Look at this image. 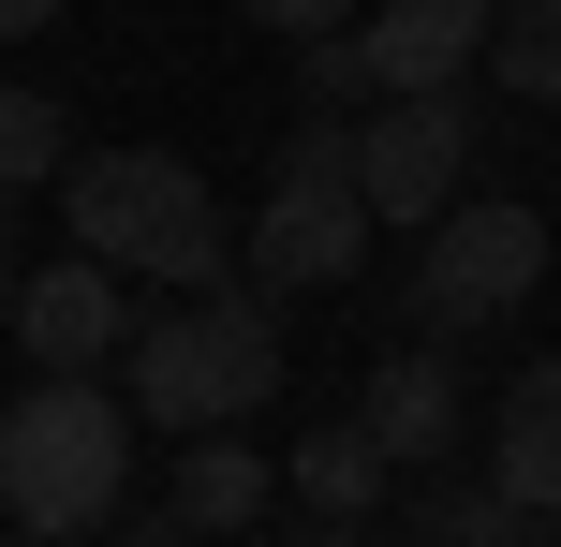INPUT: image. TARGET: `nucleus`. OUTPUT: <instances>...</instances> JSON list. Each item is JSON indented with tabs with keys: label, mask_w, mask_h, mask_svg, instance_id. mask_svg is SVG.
<instances>
[{
	"label": "nucleus",
	"mask_w": 561,
	"mask_h": 547,
	"mask_svg": "<svg viewBox=\"0 0 561 547\" xmlns=\"http://www.w3.org/2000/svg\"><path fill=\"white\" fill-rule=\"evenodd\" d=\"M207 547H280V533H207Z\"/></svg>",
	"instance_id": "obj_20"
},
{
	"label": "nucleus",
	"mask_w": 561,
	"mask_h": 547,
	"mask_svg": "<svg viewBox=\"0 0 561 547\" xmlns=\"http://www.w3.org/2000/svg\"><path fill=\"white\" fill-rule=\"evenodd\" d=\"M59 223H75V252H104L118 282H237V223L222 193H207L178 148H75V178H59Z\"/></svg>",
	"instance_id": "obj_3"
},
{
	"label": "nucleus",
	"mask_w": 561,
	"mask_h": 547,
	"mask_svg": "<svg viewBox=\"0 0 561 547\" xmlns=\"http://www.w3.org/2000/svg\"><path fill=\"white\" fill-rule=\"evenodd\" d=\"M280 371H296V341H280V296L266 282H207L178 296V311H148L134 341H118V400H134V430H252L280 400Z\"/></svg>",
	"instance_id": "obj_1"
},
{
	"label": "nucleus",
	"mask_w": 561,
	"mask_h": 547,
	"mask_svg": "<svg viewBox=\"0 0 561 547\" xmlns=\"http://www.w3.org/2000/svg\"><path fill=\"white\" fill-rule=\"evenodd\" d=\"M296 89H310V104H369V59H355V30H325V45H296Z\"/></svg>",
	"instance_id": "obj_16"
},
{
	"label": "nucleus",
	"mask_w": 561,
	"mask_h": 547,
	"mask_svg": "<svg viewBox=\"0 0 561 547\" xmlns=\"http://www.w3.org/2000/svg\"><path fill=\"white\" fill-rule=\"evenodd\" d=\"M488 15H503V0H369V15H355L369 104H385V89H458L488 59Z\"/></svg>",
	"instance_id": "obj_9"
},
{
	"label": "nucleus",
	"mask_w": 561,
	"mask_h": 547,
	"mask_svg": "<svg viewBox=\"0 0 561 547\" xmlns=\"http://www.w3.org/2000/svg\"><path fill=\"white\" fill-rule=\"evenodd\" d=\"M75 0H0V45H30V30H59Z\"/></svg>",
	"instance_id": "obj_18"
},
{
	"label": "nucleus",
	"mask_w": 561,
	"mask_h": 547,
	"mask_svg": "<svg viewBox=\"0 0 561 547\" xmlns=\"http://www.w3.org/2000/svg\"><path fill=\"white\" fill-rule=\"evenodd\" d=\"M237 15H252L266 45H325V30H355V0H237Z\"/></svg>",
	"instance_id": "obj_17"
},
{
	"label": "nucleus",
	"mask_w": 561,
	"mask_h": 547,
	"mask_svg": "<svg viewBox=\"0 0 561 547\" xmlns=\"http://www.w3.org/2000/svg\"><path fill=\"white\" fill-rule=\"evenodd\" d=\"M266 489H280V474L252 459V430H193V459H178V533H252L266 518Z\"/></svg>",
	"instance_id": "obj_12"
},
{
	"label": "nucleus",
	"mask_w": 561,
	"mask_h": 547,
	"mask_svg": "<svg viewBox=\"0 0 561 547\" xmlns=\"http://www.w3.org/2000/svg\"><path fill=\"white\" fill-rule=\"evenodd\" d=\"M134 489V400L104 371H30V400H0V518L30 547H75Z\"/></svg>",
	"instance_id": "obj_2"
},
{
	"label": "nucleus",
	"mask_w": 561,
	"mask_h": 547,
	"mask_svg": "<svg viewBox=\"0 0 561 547\" xmlns=\"http://www.w3.org/2000/svg\"><path fill=\"white\" fill-rule=\"evenodd\" d=\"M488 89L503 104H561V0H503L488 15Z\"/></svg>",
	"instance_id": "obj_15"
},
{
	"label": "nucleus",
	"mask_w": 561,
	"mask_h": 547,
	"mask_svg": "<svg viewBox=\"0 0 561 547\" xmlns=\"http://www.w3.org/2000/svg\"><path fill=\"white\" fill-rule=\"evenodd\" d=\"M355 193H369V223L428 237L473 193V104H458V89H385V104L355 118Z\"/></svg>",
	"instance_id": "obj_6"
},
{
	"label": "nucleus",
	"mask_w": 561,
	"mask_h": 547,
	"mask_svg": "<svg viewBox=\"0 0 561 547\" xmlns=\"http://www.w3.org/2000/svg\"><path fill=\"white\" fill-rule=\"evenodd\" d=\"M488 489H517L533 518H561V355H533L488 400Z\"/></svg>",
	"instance_id": "obj_10"
},
{
	"label": "nucleus",
	"mask_w": 561,
	"mask_h": 547,
	"mask_svg": "<svg viewBox=\"0 0 561 547\" xmlns=\"http://www.w3.org/2000/svg\"><path fill=\"white\" fill-rule=\"evenodd\" d=\"M399 518H414V547H561V518H533V503L488 489V474H444V489H414Z\"/></svg>",
	"instance_id": "obj_13"
},
{
	"label": "nucleus",
	"mask_w": 561,
	"mask_h": 547,
	"mask_svg": "<svg viewBox=\"0 0 561 547\" xmlns=\"http://www.w3.org/2000/svg\"><path fill=\"white\" fill-rule=\"evenodd\" d=\"M15 355L30 371H104L118 341H134V296H118V266L104 252H59V266H15Z\"/></svg>",
	"instance_id": "obj_8"
},
{
	"label": "nucleus",
	"mask_w": 561,
	"mask_h": 547,
	"mask_svg": "<svg viewBox=\"0 0 561 547\" xmlns=\"http://www.w3.org/2000/svg\"><path fill=\"white\" fill-rule=\"evenodd\" d=\"M533 282H547V207L458 193L444 223H428L414 282H399V326H414V341H473V326H517V311H533Z\"/></svg>",
	"instance_id": "obj_5"
},
{
	"label": "nucleus",
	"mask_w": 561,
	"mask_h": 547,
	"mask_svg": "<svg viewBox=\"0 0 561 547\" xmlns=\"http://www.w3.org/2000/svg\"><path fill=\"white\" fill-rule=\"evenodd\" d=\"M280 489H296L310 518H385V503H399V459L355 430V414H325V430H310L296 459H280Z\"/></svg>",
	"instance_id": "obj_11"
},
{
	"label": "nucleus",
	"mask_w": 561,
	"mask_h": 547,
	"mask_svg": "<svg viewBox=\"0 0 561 547\" xmlns=\"http://www.w3.org/2000/svg\"><path fill=\"white\" fill-rule=\"evenodd\" d=\"M369 193H355V118H325L310 104L296 134H280V178H266V207H252V282L266 296H340V282H369Z\"/></svg>",
	"instance_id": "obj_4"
},
{
	"label": "nucleus",
	"mask_w": 561,
	"mask_h": 547,
	"mask_svg": "<svg viewBox=\"0 0 561 547\" xmlns=\"http://www.w3.org/2000/svg\"><path fill=\"white\" fill-rule=\"evenodd\" d=\"M280 547H369V518H296Z\"/></svg>",
	"instance_id": "obj_19"
},
{
	"label": "nucleus",
	"mask_w": 561,
	"mask_h": 547,
	"mask_svg": "<svg viewBox=\"0 0 561 547\" xmlns=\"http://www.w3.org/2000/svg\"><path fill=\"white\" fill-rule=\"evenodd\" d=\"M75 178V104L59 89H0V193H59Z\"/></svg>",
	"instance_id": "obj_14"
},
{
	"label": "nucleus",
	"mask_w": 561,
	"mask_h": 547,
	"mask_svg": "<svg viewBox=\"0 0 561 547\" xmlns=\"http://www.w3.org/2000/svg\"><path fill=\"white\" fill-rule=\"evenodd\" d=\"M355 430L385 444L399 474H444L458 444H473V371H458V341H399L385 371L355 385Z\"/></svg>",
	"instance_id": "obj_7"
},
{
	"label": "nucleus",
	"mask_w": 561,
	"mask_h": 547,
	"mask_svg": "<svg viewBox=\"0 0 561 547\" xmlns=\"http://www.w3.org/2000/svg\"><path fill=\"white\" fill-rule=\"evenodd\" d=\"M0 311H15V252H0Z\"/></svg>",
	"instance_id": "obj_21"
}]
</instances>
